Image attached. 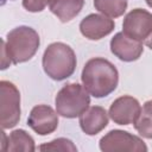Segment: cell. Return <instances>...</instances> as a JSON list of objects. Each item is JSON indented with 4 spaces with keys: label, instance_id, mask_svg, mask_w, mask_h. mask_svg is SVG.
<instances>
[{
    "label": "cell",
    "instance_id": "8",
    "mask_svg": "<svg viewBox=\"0 0 152 152\" xmlns=\"http://www.w3.org/2000/svg\"><path fill=\"white\" fill-rule=\"evenodd\" d=\"M140 112L141 106L135 97L131 95H122L112 102L108 109V115L114 124L128 126L137 121Z\"/></svg>",
    "mask_w": 152,
    "mask_h": 152
},
{
    "label": "cell",
    "instance_id": "3",
    "mask_svg": "<svg viewBox=\"0 0 152 152\" xmlns=\"http://www.w3.org/2000/svg\"><path fill=\"white\" fill-rule=\"evenodd\" d=\"M12 64H20L30 61L39 49L40 39L38 32L26 25L11 30L1 40Z\"/></svg>",
    "mask_w": 152,
    "mask_h": 152
},
{
    "label": "cell",
    "instance_id": "16",
    "mask_svg": "<svg viewBox=\"0 0 152 152\" xmlns=\"http://www.w3.org/2000/svg\"><path fill=\"white\" fill-rule=\"evenodd\" d=\"M127 0H94V7L109 18H119L127 10Z\"/></svg>",
    "mask_w": 152,
    "mask_h": 152
},
{
    "label": "cell",
    "instance_id": "2",
    "mask_svg": "<svg viewBox=\"0 0 152 152\" xmlns=\"http://www.w3.org/2000/svg\"><path fill=\"white\" fill-rule=\"evenodd\" d=\"M76 64L75 51L62 42H55L48 45L42 58L44 72L53 81L69 78L75 72Z\"/></svg>",
    "mask_w": 152,
    "mask_h": 152
},
{
    "label": "cell",
    "instance_id": "10",
    "mask_svg": "<svg viewBox=\"0 0 152 152\" xmlns=\"http://www.w3.org/2000/svg\"><path fill=\"white\" fill-rule=\"evenodd\" d=\"M114 28V20L104 14L91 13L84 17L80 23V32L89 40H100L110 34Z\"/></svg>",
    "mask_w": 152,
    "mask_h": 152
},
{
    "label": "cell",
    "instance_id": "21",
    "mask_svg": "<svg viewBox=\"0 0 152 152\" xmlns=\"http://www.w3.org/2000/svg\"><path fill=\"white\" fill-rule=\"evenodd\" d=\"M145 1H146V4H147V6L152 8V0H145Z\"/></svg>",
    "mask_w": 152,
    "mask_h": 152
},
{
    "label": "cell",
    "instance_id": "18",
    "mask_svg": "<svg viewBox=\"0 0 152 152\" xmlns=\"http://www.w3.org/2000/svg\"><path fill=\"white\" fill-rule=\"evenodd\" d=\"M49 5V0H23V7L32 13L42 12Z\"/></svg>",
    "mask_w": 152,
    "mask_h": 152
},
{
    "label": "cell",
    "instance_id": "17",
    "mask_svg": "<svg viewBox=\"0 0 152 152\" xmlns=\"http://www.w3.org/2000/svg\"><path fill=\"white\" fill-rule=\"evenodd\" d=\"M39 151H61V152H77L76 145L66 138H56L49 142L38 146Z\"/></svg>",
    "mask_w": 152,
    "mask_h": 152
},
{
    "label": "cell",
    "instance_id": "12",
    "mask_svg": "<svg viewBox=\"0 0 152 152\" xmlns=\"http://www.w3.org/2000/svg\"><path fill=\"white\" fill-rule=\"evenodd\" d=\"M108 113L101 106H91L78 118V124L87 135H96L108 125Z\"/></svg>",
    "mask_w": 152,
    "mask_h": 152
},
{
    "label": "cell",
    "instance_id": "1",
    "mask_svg": "<svg viewBox=\"0 0 152 152\" xmlns=\"http://www.w3.org/2000/svg\"><path fill=\"white\" fill-rule=\"evenodd\" d=\"M81 81L91 96L101 99L110 95L116 89L119 72L115 65L108 59L103 57H94L84 64Z\"/></svg>",
    "mask_w": 152,
    "mask_h": 152
},
{
    "label": "cell",
    "instance_id": "7",
    "mask_svg": "<svg viewBox=\"0 0 152 152\" xmlns=\"http://www.w3.org/2000/svg\"><path fill=\"white\" fill-rule=\"evenodd\" d=\"M122 32L132 39L145 43L152 36V13L144 8L129 11L124 18Z\"/></svg>",
    "mask_w": 152,
    "mask_h": 152
},
{
    "label": "cell",
    "instance_id": "14",
    "mask_svg": "<svg viewBox=\"0 0 152 152\" xmlns=\"http://www.w3.org/2000/svg\"><path fill=\"white\" fill-rule=\"evenodd\" d=\"M34 139L25 129H14L7 135L4 151L7 152H33L36 151Z\"/></svg>",
    "mask_w": 152,
    "mask_h": 152
},
{
    "label": "cell",
    "instance_id": "19",
    "mask_svg": "<svg viewBox=\"0 0 152 152\" xmlns=\"http://www.w3.org/2000/svg\"><path fill=\"white\" fill-rule=\"evenodd\" d=\"M11 63H12V61L10 59L8 53H7L6 49H5V46L1 44V70L7 69L11 65Z\"/></svg>",
    "mask_w": 152,
    "mask_h": 152
},
{
    "label": "cell",
    "instance_id": "11",
    "mask_svg": "<svg viewBox=\"0 0 152 152\" xmlns=\"http://www.w3.org/2000/svg\"><path fill=\"white\" fill-rule=\"evenodd\" d=\"M112 53L122 62H134L144 52L142 43L129 38L122 31L114 34L109 43Z\"/></svg>",
    "mask_w": 152,
    "mask_h": 152
},
{
    "label": "cell",
    "instance_id": "4",
    "mask_svg": "<svg viewBox=\"0 0 152 152\" xmlns=\"http://www.w3.org/2000/svg\"><path fill=\"white\" fill-rule=\"evenodd\" d=\"M90 94L83 84L66 83L57 93L55 97L56 112L66 119H75L89 108Z\"/></svg>",
    "mask_w": 152,
    "mask_h": 152
},
{
    "label": "cell",
    "instance_id": "13",
    "mask_svg": "<svg viewBox=\"0 0 152 152\" xmlns=\"http://www.w3.org/2000/svg\"><path fill=\"white\" fill-rule=\"evenodd\" d=\"M84 6V0H49V10L62 23L77 17Z\"/></svg>",
    "mask_w": 152,
    "mask_h": 152
},
{
    "label": "cell",
    "instance_id": "20",
    "mask_svg": "<svg viewBox=\"0 0 152 152\" xmlns=\"http://www.w3.org/2000/svg\"><path fill=\"white\" fill-rule=\"evenodd\" d=\"M144 44H145V45H146L148 49H151V50H152V36H151V37H150V38H148V39H147V40H146Z\"/></svg>",
    "mask_w": 152,
    "mask_h": 152
},
{
    "label": "cell",
    "instance_id": "5",
    "mask_svg": "<svg viewBox=\"0 0 152 152\" xmlns=\"http://www.w3.org/2000/svg\"><path fill=\"white\" fill-rule=\"evenodd\" d=\"M20 93L10 81H0V124L2 129L13 128L20 120Z\"/></svg>",
    "mask_w": 152,
    "mask_h": 152
},
{
    "label": "cell",
    "instance_id": "9",
    "mask_svg": "<svg viewBox=\"0 0 152 152\" xmlns=\"http://www.w3.org/2000/svg\"><path fill=\"white\" fill-rule=\"evenodd\" d=\"M27 125L38 135H49L58 127V113L48 104H37L28 114Z\"/></svg>",
    "mask_w": 152,
    "mask_h": 152
},
{
    "label": "cell",
    "instance_id": "15",
    "mask_svg": "<svg viewBox=\"0 0 152 152\" xmlns=\"http://www.w3.org/2000/svg\"><path fill=\"white\" fill-rule=\"evenodd\" d=\"M133 125L139 135L146 139H152V100H148L142 104L141 112Z\"/></svg>",
    "mask_w": 152,
    "mask_h": 152
},
{
    "label": "cell",
    "instance_id": "6",
    "mask_svg": "<svg viewBox=\"0 0 152 152\" xmlns=\"http://www.w3.org/2000/svg\"><path fill=\"white\" fill-rule=\"evenodd\" d=\"M99 147L103 152L129 151V152H147V146L144 140L127 131L112 129L104 134L100 141Z\"/></svg>",
    "mask_w": 152,
    "mask_h": 152
}]
</instances>
